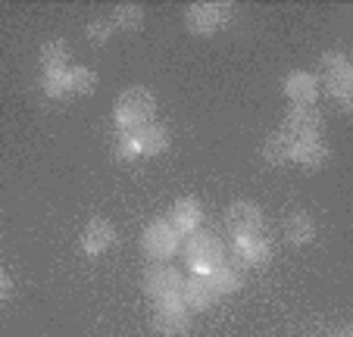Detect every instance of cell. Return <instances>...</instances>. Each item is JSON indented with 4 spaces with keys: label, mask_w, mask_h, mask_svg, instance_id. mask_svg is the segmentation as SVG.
<instances>
[{
    "label": "cell",
    "mask_w": 353,
    "mask_h": 337,
    "mask_svg": "<svg viewBox=\"0 0 353 337\" xmlns=\"http://www.w3.org/2000/svg\"><path fill=\"white\" fill-rule=\"evenodd\" d=\"M41 66H44V72H66L69 69V44L60 38L47 41L44 47H41Z\"/></svg>",
    "instance_id": "19"
},
{
    "label": "cell",
    "mask_w": 353,
    "mask_h": 337,
    "mask_svg": "<svg viewBox=\"0 0 353 337\" xmlns=\"http://www.w3.org/2000/svg\"><path fill=\"white\" fill-rule=\"evenodd\" d=\"M316 94H319V81H316V75L303 72V69H297L285 79V97L294 106H313Z\"/></svg>",
    "instance_id": "14"
},
{
    "label": "cell",
    "mask_w": 353,
    "mask_h": 337,
    "mask_svg": "<svg viewBox=\"0 0 353 337\" xmlns=\"http://www.w3.org/2000/svg\"><path fill=\"white\" fill-rule=\"evenodd\" d=\"M207 281H210V287L216 291V297L219 294H232V291H238L241 287V281H244V275H241V265L234 263H228V259H222V263H216L213 269L207 272Z\"/></svg>",
    "instance_id": "16"
},
{
    "label": "cell",
    "mask_w": 353,
    "mask_h": 337,
    "mask_svg": "<svg viewBox=\"0 0 353 337\" xmlns=\"http://www.w3.org/2000/svg\"><path fill=\"white\" fill-rule=\"evenodd\" d=\"M341 337H347V334H341Z\"/></svg>",
    "instance_id": "27"
},
{
    "label": "cell",
    "mask_w": 353,
    "mask_h": 337,
    "mask_svg": "<svg viewBox=\"0 0 353 337\" xmlns=\"http://www.w3.org/2000/svg\"><path fill=\"white\" fill-rule=\"evenodd\" d=\"M291 163H300L303 169H322L328 163V147L322 144L319 138H310V141H297L294 144V159Z\"/></svg>",
    "instance_id": "17"
},
{
    "label": "cell",
    "mask_w": 353,
    "mask_h": 337,
    "mask_svg": "<svg viewBox=\"0 0 353 337\" xmlns=\"http://www.w3.org/2000/svg\"><path fill=\"white\" fill-rule=\"evenodd\" d=\"M263 156H266V163H272V165L291 163L294 159V141L288 138L285 132H272L266 138V144H263Z\"/></svg>",
    "instance_id": "20"
},
{
    "label": "cell",
    "mask_w": 353,
    "mask_h": 337,
    "mask_svg": "<svg viewBox=\"0 0 353 337\" xmlns=\"http://www.w3.org/2000/svg\"><path fill=\"white\" fill-rule=\"evenodd\" d=\"M169 222L175 225V232L185 238V234L197 232L200 222H203V206H200L197 197H181L179 203L172 206V216H169Z\"/></svg>",
    "instance_id": "15"
},
{
    "label": "cell",
    "mask_w": 353,
    "mask_h": 337,
    "mask_svg": "<svg viewBox=\"0 0 353 337\" xmlns=\"http://www.w3.org/2000/svg\"><path fill=\"white\" fill-rule=\"evenodd\" d=\"M319 128H322V116L316 106H291L285 116V125L281 132L297 144V141H310V138H319Z\"/></svg>",
    "instance_id": "9"
},
{
    "label": "cell",
    "mask_w": 353,
    "mask_h": 337,
    "mask_svg": "<svg viewBox=\"0 0 353 337\" xmlns=\"http://www.w3.org/2000/svg\"><path fill=\"white\" fill-rule=\"evenodd\" d=\"M119 132H125L132 138L138 156H157V153H163L169 147V132L163 125H157V122H147V125L138 128H119Z\"/></svg>",
    "instance_id": "11"
},
{
    "label": "cell",
    "mask_w": 353,
    "mask_h": 337,
    "mask_svg": "<svg viewBox=\"0 0 353 337\" xmlns=\"http://www.w3.org/2000/svg\"><path fill=\"white\" fill-rule=\"evenodd\" d=\"M179 287H181V275L179 269L166 263H154L147 265L144 272V291L154 300H179Z\"/></svg>",
    "instance_id": "6"
},
{
    "label": "cell",
    "mask_w": 353,
    "mask_h": 337,
    "mask_svg": "<svg viewBox=\"0 0 353 337\" xmlns=\"http://www.w3.org/2000/svg\"><path fill=\"white\" fill-rule=\"evenodd\" d=\"M181 250H185V259L191 263V269L197 272V275H207L216 263L225 259V247H222V241L210 232H200V228L191 232V234H185V247H181Z\"/></svg>",
    "instance_id": "2"
},
{
    "label": "cell",
    "mask_w": 353,
    "mask_h": 337,
    "mask_svg": "<svg viewBox=\"0 0 353 337\" xmlns=\"http://www.w3.org/2000/svg\"><path fill=\"white\" fill-rule=\"evenodd\" d=\"M154 328L160 331L163 337H181L191 328V312H188L179 300H157Z\"/></svg>",
    "instance_id": "7"
},
{
    "label": "cell",
    "mask_w": 353,
    "mask_h": 337,
    "mask_svg": "<svg viewBox=\"0 0 353 337\" xmlns=\"http://www.w3.org/2000/svg\"><path fill=\"white\" fill-rule=\"evenodd\" d=\"M94 88H97V72L88 66H69V94H81V97H88V94H94Z\"/></svg>",
    "instance_id": "22"
},
{
    "label": "cell",
    "mask_w": 353,
    "mask_h": 337,
    "mask_svg": "<svg viewBox=\"0 0 353 337\" xmlns=\"http://www.w3.org/2000/svg\"><path fill=\"white\" fill-rule=\"evenodd\" d=\"M213 300H216V291L210 287L207 275H197V272H194L191 278H181L179 303L185 306L188 312H194V309H207V306H213Z\"/></svg>",
    "instance_id": "12"
},
{
    "label": "cell",
    "mask_w": 353,
    "mask_h": 337,
    "mask_svg": "<svg viewBox=\"0 0 353 337\" xmlns=\"http://www.w3.org/2000/svg\"><path fill=\"white\" fill-rule=\"evenodd\" d=\"M179 244H181V234L175 232V225L169 218H157L154 225H147L144 238H141V247H144L147 259L150 263H166L179 253Z\"/></svg>",
    "instance_id": "3"
},
{
    "label": "cell",
    "mask_w": 353,
    "mask_h": 337,
    "mask_svg": "<svg viewBox=\"0 0 353 337\" xmlns=\"http://www.w3.org/2000/svg\"><path fill=\"white\" fill-rule=\"evenodd\" d=\"M154 110H157V100L154 94L147 88H128V91L119 94L116 100V125L119 128H138V125H147L154 122Z\"/></svg>",
    "instance_id": "1"
},
{
    "label": "cell",
    "mask_w": 353,
    "mask_h": 337,
    "mask_svg": "<svg viewBox=\"0 0 353 337\" xmlns=\"http://www.w3.org/2000/svg\"><path fill=\"white\" fill-rule=\"evenodd\" d=\"M113 241H116L113 225H110L107 218H91V222L85 225V232H81V250H85L88 256H100V253H107L110 247H113Z\"/></svg>",
    "instance_id": "13"
},
{
    "label": "cell",
    "mask_w": 353,
    "mask_h": 337,
    "mask_svg": "<svg viewBox=\"0 0 353 337\" xmlns=\"http://www.w3.org/2000/svg\"><path fill=\"white\" fill-rule=\"evenodd\" d=\"M232 259L238 265H254V269H263V265L272 259V241L266 234H244V238H234L232 244Z\"/></svg>",
    "instance_id": "8"
},
{
    "label": "cell",
    "mask_w": 353,
    "mask_h": 337,
    "mask_svg": "<svg viewBox=\"0 0 353 337\" xmlns=\"http://www.w3.org/2000/svg\"><path fill=\"white\" fill-rule=\"evenodd\" d=\"M322 66V79L328 85V94L338 100L344 110H350V97H353V72L344 53H325L319 60Z\"/></svg>",
    "instance_id": "4"
},
{
    "label": "cell",
    "mask_w": 353,
    "mask_h": 337,
    "mask_svg": "<svg viewBox=\"0 0 353 337\" xmlns=\"http://www.w3.org/2000/svg\"><path fill=\"white\" fill-rule=\"evenodd\" d=\"M10 291H13V281H10V275H3V272H0V303L10 297Z\"/></svg>",
    "instance_id": "26"
},
{
    "label": "cell",
    "mask_w": 353,
    "mask_h": 337,
    "mask_svg": "<svg viewBox=\"0 0 353 337\" xmlns=\"http://www.w3.org/2000/svg\"><path fill=\"white\" fill-rule=\"evenodd\" d=\"M116 156H119V159H125V163H132V159H138V150H134L132 138H128L125 132H119V134H116Z\"/></svg>",
    "instance_id": "25"
},
{
    "label": "cell",
    "mask_w": 353,
    "mask_h": 337,
    "mask_svg": "<svg viewBox=\"0 0 353 337\" xmlns=\"http://www.w3.org/2000/svg\"><path fill=\"white\" fill-rule=\"evenodd\" d=\"M110 34H113V22H110V19H103V16H100V19L88 22V38H91L94 44H103Z\"/></svg>",
    "instance_id": "24"
},
{
    "label": "cell",
    "mask_w": 353,
    "mask_h": 337,
    "mask_svg": "<svg viewBox=\"0 0 353 337\" xmlns=\"http://www.w3.org/2000/svg\"><path fill=\"white\" fill-rule=\"evenodd\" d=\"M285 238H288V244H294V247L310 244V241L316 238L313 218H310L307 212H294V216H288L285 218Z\"/></svg>",
    "instance_id": "18"
},
{
    "label": "cell",
    "mask_w": 353,
    "mask_h": 337,
    "mask_svg": "<svg viewBox=\"0 0 353 337\" xmlns=\"http://www.w3.org/2000/svg\"><path fill=\"white\" fill-rule=\"evenodd\" d=\"M113 28H122V32H138L141 22H144V7L141 3H119L110 16Z\"/></svg>",
    "instance_id": "21"
},
{
    "label": "cell",
    "mask_w": 353,
    "mask_h": 337,
    "mask_svg": "<svg viewBox=\"0 0 353 337\" xmlns=\"http://www.w3.org/2000/svg\"><path fill=\"white\" fill-rule=\"evenodd\" d=\"M225 225L234 238H244V234H260L263 232V212L256 203L250 200H238V203L228 206L225 212Z\"/></svg>",
    "instance_id": "10"
},
{
    "label": "cell",
    "mask_w": 353,
    "mask_h": 337,
    "mask_svg": "<svg viewBox=\"0 0 353 337\" xmlns=\"http://www.w3.org/2000/svg\"><path fill=\"white\" fill-rule=\"evenodd\" d=\"M232 3H191L185 10V28L191 34H213L232 22Z\"/></svg>",
    "instance_id": "5"
},
{
    "label": "cell",
    "mask_w": 353,
    "mask_h": 337,
    "mask_svg": "<svg viewBox=\"0 0 353 337\" xmlns=\"http://www.w3.org/2000/svg\"><path fill=\"white\" fill-rule=\"evenodd\" d=\"M44 94L47 97H66L69 94V69L66 72H44Z\"/></svg>",
    "instance_id": "23"
}]
</instances>
